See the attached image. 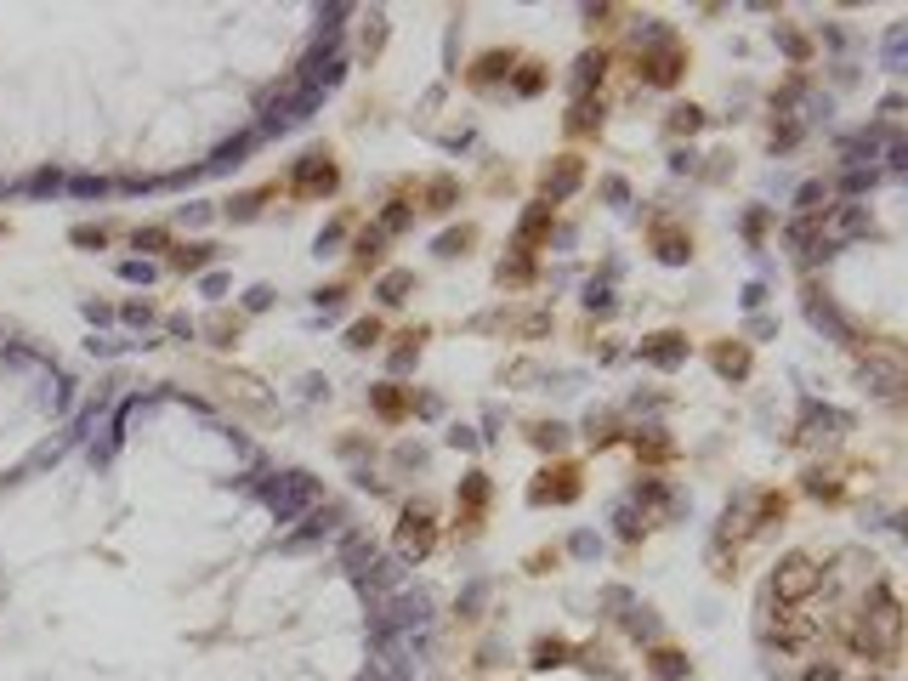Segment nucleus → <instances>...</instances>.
Returning a JSON list of instances; mask_svg holds the SVG:
<instances>
[{
	"label": "nucleus",
	"instance_id": "1",
	"mask_svg": "<svg viewBox=\"0 0 908 681\" xmlns=\"http://www.w3.org/2000/svg\"><path fill=\"white\" fill-rule=\"evenodd\" d=\"M818 585H823V568L812 557H801V551L784 557L778 562V574H772V596H778V602H801V596H812Z\"/></svg>",
	"mask_w": 908,
	"mask_h": 681
},
{
	"label": "nucleus",
	"instance_id": "2",
	"mask_svg": "<svg viewBox=\"0 0 908 681\" xmlns=\"http://www.w3.org/2000/svg\"><path fill=\"white\" fill-rule=\"evenodd\" d=\"M267 500H273L279 517H296V511H307L318 500V483H313V477H301V472H290V477H279V483L267 489Z\"/></svg>",
	"mask_w": 908,
	"mask_h": 681
},
{
	"label": "nucleus",
	"instance_id": "3",
	"mask_svg": "<svg viewBox=\"0 0 908 681\" xmlns=\"http://www.w3.org/2000/svg\"><path fill=\"white\" fill-rule=\"evenodd\" d=\"M330 182H335V165L324 154H307V159H301V171H296V188L301 193H324Z\"/></svg>",
	"mask_w": 908,
	"mask_h": 681
},
{
	"label": "nucleus",
	"instance_id": "4",
	"mask_svg": "<svg viewBox=\"0 0 908 681\" xmlns=\"http://www.w3.org/2000/svg\"><path fill=\"white\" fill-rule=\"evenodd\" d=\"M398 540H403V551H415V557L420 551H432V523H426V511H409V517H403Z\"/></svg>",
	"mask_w": 908,
	"mask_h": 681
},
{
	"label": "nucleus",
	"instance_id": "5",
	"mask_svg": "<svg viewBox=\"0 0 908 681\" xmlns=\"http://www.w3.org/2000/svg\"><path fill=\"white\" fill-rule=\"evenodd\" d=\"M579 176H585V171H579V159H557V165L545 171V193H557V199H562V193L579 188Z\"/></svg>",
	"mask_w": 908,
	"mask_h": 681
},
{
	"label": "nucleus",
	"instance_id": "6",
	"mask_svg": "<svg viewBox=\"0 0 908 681\" xmlns=\"http://www.w3.org/2000/svg\"><path fill=\"white\" fill-rule=\"evenodd\" d=\"M375 562H381V551H375V540H364V534H352V540H347V568H352V574H369Z\"/></svg>",
	"mask_w": 908,
	"mask_h": 681
},
{
	"label": "nucleus",
	"instance_id": "7",
	"mask_svg": "<svg viewBox=\"0 0 908 681\" xmlns=\"http://www.w3.org/2000/svg\"><path fill=\"white\" fill-rule=\"evenodd\" d=\"M653 670H659L664 681H676L681 670H687V659H681V653H670V647H664V653H653Z\"/></svg>",
	"mask_w": 908,
	"mask_h": 681
},
{
	"label": "nucleus",
	"instance_id": "8",
	"mask_svg": "<svg viewBox=\"0 0 908 681\" xmlns=\"http://www.w3.org/2000/svg\"><path fill=\"white\" fill-rule=\"evenodd\" d=\"M676 69H681L676 52H659V57H653V80H659V86H670V80H676Z\"/></svg>",
	"mask_w": 908,
	"mask_h": 681
},
{
	"label": "nucleus",
	"instance_id": "9",
	"mask_svg": "<svg viewBox=\"0 0 908 681\" xmlns=\"http://www.w3.org/2000/svg\"><path fill=\"white\" fill-rule=\"evenodd\" d=\"M210 256H205V245H188V250H176L171 256V267H182V273H188V267H205Z\"/></svg>",
	"mask_w": 908,
	"mask_h": 681
},
{
	"label": "nucleus",
	"instance_id": "10",
	"mask_svg": "<svg viewBox=\"0 0 908 681\" xmlns=\"http://www.w3.org/2000/svg\"><path fill=\"white\" fill-rule=\"evenodd\" d=\"M409 284H415L409 273H392V279L381 284V301H403V296H409Z\"/></svg>",
	"mask_w": 908,
	"mask_h": 681
},
{
	"label": "nucleus",
	"instance_id": "11",
	"mask_svg": "<svg viewBox=\"0 0 908 681\" xmlns=\"http://www.w3.org/2000/svg\"><path fill=\"white\" fill-rule=\"evenodd\" d=\"M545 222H551V205L528 210V222H523V239H540V233H545Z\"/></svg>",
	"mask_w": 908,
	"mask_h": 681
},
{
	"label": "nucleus",
	"instance_id": "12",
	"mask_svg": "<svg viewBox=\"0 0 908 681\" xmlns=\"http://www.w3.org/2000/svg\"><path fill=\"white\" fill-rule=\"evenodd\" d=\"M381 341V324L369 318V324H352V347H375Z\"/></svg>",
	"mask_w": 908,
	"mask_h": 681
},
{
	"label": "nucleus",
	"instance_id": "13",
	"mask_svg": "<svg viewBox=\"0 0 908 681\" xmlns=\"http://www.w3.org/2000/svg\"><path fill=\"white\" fill-rule=\"evenodd\" d=\"M74 245H108V227H74Z\"/></svg>",
	"mask_w": 908,
	"mask_h": 681
},
{
	"label": "nucleus",
	"instance_id": "14",
	"mask_svg": "<svg viewBox=\"0 0 908 681\" xmlns=\"http://www.w3.org/2000/svg\"><path fill=\"white\" fill-rule=\"evenodd\" d=\"M596 120H602V108H591V103L574 108V125H579V131H585V125H596Z\"/></svg>",
	"mask_w": 908,
	"mask_h": 681
},
{
	"label": "nucleus",
	"instance_id": "15",
	"mask_svg": "<svg viewBox=\"0 0 908 681\" xmlns=\"http://www.w3.org/2000/svg\"><path fill=\"white\" fill-rule=\"evenodd\" d=\"M137 245L159 250V245H165V227H142V233H137Z\"/></svg>",
	"mask_w": 908,
	"mask_h": 681
},
{
	"label": "nucleus",
	"instance_id": "16",
	"mask_svg": "<svg viewBox=\"0 0 908 681\" xmlns=\"http://www.w3.org/2000/svg\"><path fill=\"white\" fill-rule=\"evenodd\" d=\"M806 681H835V670H812V676H806Z\"/></svg>",
	"mask_w": 908,
	"mask_h": 681
}]
</instances>
